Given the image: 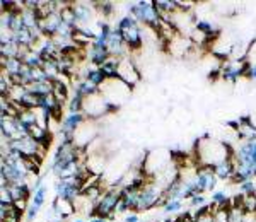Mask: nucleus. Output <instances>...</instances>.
<instances>
[{
  "label": "nucleus",
  "instance_id": "obj_1",
  "mask_svg": "<svg viewBox=\"0 0 256 222\" xmlns=\"http://www.w3.org/2000/svg\"><path fill=\"white\" fill-rule=\"evenodd\" d=\"M50 171L56 180L77 176L80 172H89L84 166L82 149H79L76 144L65 142H60V146L56 147L52 162H50Z\"/></svg>",
  "mask_w": 256,
  "mask_h": 222
},
{
  "label": "nucleus",
  "instance_id": "obj_2",
  "mask_svg": "<svg viewBox=\"0 0 256 222\" xmlns=\"http://www.w3.org/2000/svg\"><path fill=\"white\" fill-rule=\"evenodd\" d=\"M196 159H198V166H208V168H216L217 164L224 162L226 159H230L234 154V149L229 147L224 142H218L216 138L208 137H202L196 142Z\"/></svg>",
  "mask_w": 256,
  "mask_h": 222
},
{
  "label": "nucleus",
  "instance_id": "obj_3",
  "mask_svg": "<svg viewBox=\"0 0 256 222\" xmlns=\"http://www.w3.org/2000/svg\"><path fill=\"white\" fill-rule=\"evenodd\" d=\"M128 14L132 16L140 26H148L152 30H162L166 26L162 16L156 7V2H147V0H138V2H132L128 6Z\"/></svg>",
  "mask_w": 256,
  "mask_h": 222
},
{
  "label": "nucleus",
  "instance_id": "obj_4",
  "mask_svg": "<svg viewBox=\"0 0 256 222\" xmlns=\"http://www.w3.org/2000/svg\"><path fill=\"white\" fill-rule=\"evenodd\" d=\"M122 202V186H111L108 190L102 192L99 200L94 205L92 217H99V219H110L113 220V214H116L118 205ZM90 217V219H92Z\"/></svg>",
  "mask_w": 256,
  "mask_h": 222
},
{
  "label": "nucleus",
  "instance_id": "obj_5",
  "mask_svg": "<svg viewBox=\"0 0 256 222\" xmlns=\"http://www.w3.org/2000/svg\"><path fill=\"white\" fill-rule=\"evenodd\" d=\"M114 30L120 32L122 40L125 41L128 50H138L142 46V28L140 24L132 18L130 14L123 16L122 19L118 20V24L114 26Z\"/></svg>",
  "mask_w": 256,
  "mask_h": 222
},
{
  "label": "nucleus",
  "instance_id": "obj_6",
  "mask_svg": "<svg viewBox=\"0 0 256 222\" xmlns=\"http://www.w3.org/2000/svg\"><path fill=\"white\" fill-rule=\"evenodd\" d=\"M164 204V188L158 184V182L152 178L147 180V183L140 188V198L137 212H147L150 208Z\"/></svg>",
  "mask_w": 256,
  "mask_h": 222
},
{
  "label": "nucleus",
  "instance_id": "obj_7",
  "mask_svg": "<svg viewBox=\"0 0 256 222\" xmlns=\"http://www.w3.org/2000/svg\"><path fill=\"white\" fill-rule=\"evenodd\" d=\"M114 110H116V108H113V106L108 102V100H106V98L101 94V91H99L98 94H94V96L86 98L82 113L86 114V118H88V120L94 122V120H98V118H101L102 114L110 113V111H114Z\"/></svg>",
  "mask_w": 256,
  "mask_h": 222
},
{
  "label": "nucleus",
  "instance_id": "obj_8",
  "mask_svg": "<svg viewBox=\"0 0 256 222\" xmlns=\"http://www.w3.org/2000/svg\"><path fill=\"white\" fill-rule=\"evenodd\" d=\"M232 158H234V162L236 164L248 166L254 171V168H256V138L239 142V146L234 149Z\"/></svg>",
  "mask_w": 256,
  "mask_h": 222
},
{
  "label": "nucleus",
  "instance_id": "obj_9",
  "mask_svg": "<svg viewBox=\"0 0 256 222\" xmlns=\"http://www.w3.org/2000/svg\"><path fill=\"white\" fill-rule=\"evenodd\" d=\"M195 183L198 186V190L202 193H214L217 190V183H218V178L214 171V168H208V166H198L195 170Z\"/></svg>",
  "mask_w": 256,
  "mask_h": 222
},
{
  "label": "nucleus",
  "instance_id": "obj_10",
  "mask_svg": "<svg viewBox=\"0 0 256 222\" xmlns=\"http://www.w3.org/2000/svg\"><path fill=\"white\" fill-rule=\"evenodd\" d=\"M118 79L123 80L126 86L134 88L140 82V70L135 65V62L130 58V56H125V58H120V67H118Z\"/></svg>",
  "mask_w": 256,
  "mask_h": 222
},
{
  "label": "nucleus",
  "instance_id": "obj_11",
  "mask_svg": "<svg viewBox=\"0 0 256 222\" xmlns=\"http://www.w3.org/2000/svg\"><path fill=\"white\" fill-rule=\"evenodd\" d=\"M248 62H236L227 60L224 65H220V79L226 82H236L238 79L244 77Z\"/></svg>",
  "mask_w": 256,
  "mask_h": 222
},
{
  "label": "nucleus",
  "instance_id": "obj_12",
  "mask_svg": "<svg viewBox=\"0 0 256 222\" xmlns=\"http://www.w3.org/2000/svg\"><path fill=\"white\" fill-rule=\"evenodd\" d=\"M46 193H48V188L46 184H41V186L32 193V198L30 202V207L26 210V222H32L38 217L40 210L43 208L44 202H46Z\"/></svg>",
  "mask_w": 256,
  "mask_h": 222
},
{
  "label": "nucleus",
  "instance_id": "obj_13",
  "mask_svg": "<svg viewBox=\"0 0 256 222\" xmlns=\"http://www.w3.org/2000/svg\"><path fill=\"white\" fill-rule=\"evenodd\" d=\"M86 122H88V118H86L84 113H68L60 120V132L74 135Z\"/></svg>",
  "mask_w": 256,
  "mask_h": 222
},
{
  "label": "nucleus",
  "instance_id": "obj_14",
  "mask_svg": "<svg viewBox=\"0 0 256 222\" xmlns=\"http://www.w3.org/2000/svg\"><path fill=\"white\" fill-rule=\"evenodd\" d=\"M84 50H86V56H88V60L98 68L101 67L104 62H108L111 58L108 50H104V48H99V46H96V44H92V43H90L88 48H84Z\"/></svg>",
  "mask_w": 256,
  "mask_h": 222
},
{
  "label": "nucleus",
  "instance_id": "obj_15",
  "mask_svg": "<svg viewBox=\"0 0 256 222\" xmlns=\"http://www.w3.org/2000/svg\"><path fill=\"white\" fill-rule=\"evenodd\" d=\"M214 171H216L218 182H232L234 172H236V162H234V158L226 159L224 162L217 164V166L214 168Z\"/></svg>",
  "mask_w": 256,
  "mask_h": 222
},
{
  "label": "nucleus",
  "instance_id": "obj_16",
  "mask_svg": "<svg viewBox=\"0 0 256 222\" xmlns=\"http://www.w3.org/2000/svg\"><path fill=\"white\" fill-rule=\"evenodd\" d=\"M82 79H86V80H89L90 84H94V86H98L99 89H101V86L104 84L106 80V76L102 74L101 68H98V67H90V68H86L84 70V77Z\"/></svg>",
  "mask_w": 256,
  "mask_h": 222
},
{
  "label": "nucleus",
  "instance_id": "obj_17",
  "mask_svg": "<svg viewBox=\"0 0 256 222\" xmlns=\"http://www.w3.org/2000/svg\"><path fill=\"white\" fill-rule=\"evenodd\" d=\"M22 64L26 65V67H30V68H41L43 67V64H44V60L41 58V55L38 52L32 48V50H28L26 53L22 55Z\"/></svg>",
  "mask_w": 256,
  "mask_h": 222
},
{
  "label": "nucleus",
  "instance_id": "obj_18",
  "mask_svg": "<svg viewBox=\"0 0 256 222\" xmlns=\"http://www.w3.org/2000/svg\"><path fill=\"white\" fill-rule=\"evenodd\" d=\"M118 67H120V58H111L108 60V62H104V64L101 65V70H102V74L106 76V79H118Z\"/></svg>",
  "mask_w": 256,
  "mask_h": 222
},
{
  "label": "nucleus",
  "instance_id": "obj_19",
  "mask_svg": "<svg viewBox=\"0 0 256 222\" xmlns=\"http://www.w3.org/2000/svg\"><path fill=\"white\" fill-rule=\"evenodd\" d=\"M210 198H212V205L216 208H229L232 204H229V196H227L226 190H216L210 195Z\"/></svg>",
  "mask_w": 256,
  "mask_h": 222
},
{
  "label": "nucleus",
  "instance_id": "obj_20",
  "mask_svg": "<svg viewBox=\"0 0 256 222\" xmlns=\"http://www.w3.org/2000/svg\"><path fill=\"white\" fill-rule=\"evenodd\" d=\"M22 216H24V214L20 212L19 208H16L14 205H12L9 210H7L6 216L0 217V220H2V222H20V220H22Z\"/></svg>",
  "mask_w": 256,
  "mask_h": 222
},
{
  "label": "nucleus",
  "instance_id": "obj_21",
  "mask_svg": "<svg viewBox=\"0 0 256 222\" xmlns=\"http://www.w3.org/2000/svg\"><path fill=\"white\" fill-rule=\"evenodd\" d=\"M183 208V200H166L162 204V210L166 214H176Z\"/></svg>",
  "mask_w": 256,
  "mask_h": 222
},
{
  "label": "nucleus",
  "instance_id": "obj_22",
  "mask_svg": "<svg viewBox=\"0 0 256 222\" xmlns=\"http://www.w3.org/2000/svg\"><path fill=\"white\" fill-rule=\"evenodd\" d=\"M96 7H98V12H101L104 18H108L114 12V4L113 2H96Z\"/></svg>",
  "mask_w": 256,
  "mask_h": 222
},
{
  "label": "nucleus",
  "instance_id": "obj_23",
  "mask_svg": "<svg viewBox=\"0 0 256 222\" xmlns=\"http://www.w3.org/2000/svg\"><path fill=\"white\" fill-rule=\"evenodd\" d=\"M239 193H242L244 196H254L256 195V184L254 182H248L239 184Z\"/></svg>",
  "mask_w": 256,
  "mask_h": 222
},
{
  "label": "nucleus",
  "instance_id": "obj_24",
  "mask_svg": "<svg viewBox=\"0 0 256 222\" xmlns=\"http://www.w3.org/2000/svg\"><path fill=\"white\" fill-rule=\"evenodd\" d=\"M188 205L190 207H196V208L204 207V205H207V196H205L204 193H198V195L188 200Z\"/></svg>",
  "mask_w": 256,
  "mask_h": 222
},
{
  "label": "nucleus",
  "instance_id": "obj_25",
  "mask_svg": "<svg viewBox=\"0 0 256 222\" xmlns=\"http://www.w3.org/2000/svg\"><path fill=\"white\" fill-rule=\"evenodd\" d=\"M244 77H246V79H250V80H254V82H256V64H251V62H248Z\"/></svg>",
  "mask_w": 256,
  "mask_h": 222
},
{
  "label": "nucleus",
  "instance_id": "obj_26",
  "mask_svg": "<svg viewBox=\"0 0 256 222\" xmlns=\"http://www.w3.org/2000/svg\"><path fill=\"white\" fill-rule=\"evenodd\" d=\"M123 220L125 222H140V216H138V212H128Z\"/></svg>",
  "mask_w": 256,
  "mask_h": 222
},
{
  "label": "nucleus",
  "instance_id": "obj_27",
  "mask_svg": "<svg viewBox=\"0 0 256 222\" xmlns=\"http://www.w3.org/2000/svg\"><path fill=\"white\" fill-rule=\"evenodd\" d=\"M89 222H111L110 219H99V217H92V219H89Z\"/></svg>",
  "mask_w": 256,
  "mask_h": 222
},
{
  "label": "nucleus",
  "instance_id": "obj_28",
  "mask_svg": "<svg viewBox=\"0 0 256 222\" xmlns=\"http://www.w3.org/2000/svg\"><path fill=\"white\" fill-rule=\"evenodd\" d=\"M74 222H86V220H82V219H76V220H74Z\"/></svg>",
  "mask_w": 256,
  "mask_h": 222
},
{
  "label": "nucleus",
  "instance_id": "obj_29",
  "mask_svg": "<svg viewBox=\"0 0 256 222\" xmlns=\"http://www.w3.org/2000/svg\"><path fill=\"white\" fill-rule=\"evenodd\" d=\"M254 178H256V168H254Z\"/></svg>",
  "mask_w": 256,
  "mask_h": 222
},
{
  "label": "nucleus",
  "instance_id": "obj_30",
  "mask_svg": "<svg viewBox=\"0 0 256 222\" xmlns=\"http://www.w3.org/2000/svg\"><path fill=\"white\" fill-rule=\"evenodd\" d=\"M254 196H256V195H254Z\"/></svg>",
  "mask_w": 256,
  "mask_h": 222
}]
</instances>
